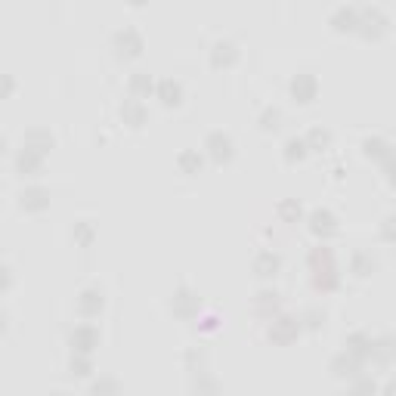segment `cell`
Here are the masks:
<instances>
[{
	"label": "cell",
	"instance_id": "obj_43",
	"mask_svg": "<svg viewBox=\"0 0 396 396\" xmlns=\"http://www.w3.org/2000/svg\"><path fill=\"white\" fill-rule=\"evenodd\" d=\"M4 149H6V139H4V136H0V155H4Z\"/></svg>",
	"mask_w": 396,
	"mask_h": 396
},
{
	"label": "cell",
	"instance_id": "obj_21",
	"mask_svg": "<svg viewBox=\"0 0 396 396\" xmlns=\"http://www.w3.org/2000/svg\"><path fill=\"white\" fill-rule=\"evenodd\" d=\"M344 350H347V353H353L356 359L366 362V359H369V353H371V335H366V331H356V335H350V338L344 340Z\"/></svg>",
	"mask_w": 396,
	"mask_h": 396
},
{
	"label": "cell",
	"instance_id": "obj_19",
	"mask_svg": "<svg viewBox=\"0 0 396 396\" xmlns=\"http://www.w3.org/2000/svg\"><path fill=\"white\" fill-rule=\"evenodd\" d=\"M254 309H257V316H263V319H273L279 313V291H273V288L257 291L254 294Z\"/></svg>",
	"mask_w": 396,
	"mask_h": 396
},
{
	"label": "cell",
	"instance_id": "obj_12",
	"mask_svg": "<svg viewBox=\"0 0 396 396\" xmlns=\"http://www.w3.org/2000/svg\"><path fill=\"white\" fill-rule=\"evenodd\" d=\"M331 375L335 378H359L362 375V359H356L353 353L340 350L335 359H331Z\"/></svg>",
	"mask_w": 396,
	"mask_h": 396
},
{
	"label": "cell",
	"instance_id": "obj_36",
	"mask_svg": "<svg viewBox=\"0 0 396 396\" xmlns=\"http://www.w3.org/2000/svg\"><path fill=\"white\" fill-rule=\"evenodd\" d=\"M90 390H93V393H118V390H121V384H118V381H112V378H103V381H96V384L90 387Z\"/></svg>",
	"mask_w": 396,
	"mask_h": 396
},
{
	"label": "cell",
	"instance_id": "obj_14",
	"mask_svg": "<svg viewBox=\"0 0 396 396\" xmlns=\"http://www.w3.org/2000/svg\"><path fill=\"white\" fill-rule=\"evenodd\" d=\"M121 118L127 127H143V124L149 121V108L143 106V99L130 96V99H124V106H121Z\"/></svg>",
	"mask_w": 396,
	"mask_h": 396
},
{
	"label": "cell",
	"instance_id": "obj_18",
	"mask_svg": "<svg viewBox=\"0 0 396 396\" xmlns=\"http://www.w3.org/2000/svg\"><path fill=\"white\" fill-rule=\"evenodd\" d=\"M15 170H19L22 177H37L44 170V155L31 152V149H22L15 155Z\"/></svg>",
	"mask_w": 396,
	"mask_h": 396
},
{
	"label": "cell",
	"instance_id": "obj_3",
	"mask_svg": "<svg viewBox=\"0 0 396 396\" xmlns=\"http://www.w3.org/2000/svg\"><path fill=\"white\" fill-rule=\"evenodd\" d=\"M356 31H359L366 41H378V37H384L387 31H390V19H387V13H381L378 6H369V10L359 13Z\"/></svg>",
	"mask_w": 396,
	"mask_h": 396
},
{
	"label": "cell",
	"instance_id": "obj_8",
	"mask_svg": "<svg viewBox=\"0 0 396 396\" xmlns=\"http://www.w3.org/2000/svg\"><path fill=\"white\" fill-rule=\"evenodd\" d=\"M68 344H72V353H93L99 347V331L93 325H77V328L68 335Z\"/></svg>",
	"mask_w": 396,
	"mask_h": 396
},
{
	"label": "cell",
	"instance_id": "obj_24",
	"mask_svg": "<svg viewBox=\"0 0 396 396\" xmlns=\"http://www.w3.org/2000/svg\"><path fill=\"white\" fill-rule=\"evenodd\" d=\"M127 87H130V96L143 99V96H149V93H155V81H152V75H146V72H134Z\"/></svg>",
	"mask_w": 396,
	"mask_h": 396
},
{
	"label": "cell",
	"instance_id": "obj_28",
	"mask_svg": "<svg viewBox=\"0 0 396 396\" xmlns=\"http://www.w3.org/2000/svg\"><path fill=\"white\" fill-rule=\"evenodd\" d=\"M307 263H309V269H325V267H335V254H331V248L316 245L313 251L307 254Z\"/></svg>",
	"mask_w": 396,
	"mask_h": 396
},
{
	"label": "cell",
	"instance_id": "obj_6",
	"mask_svg": "<svg viewBox=\"0 0 396 396\" xmlns=\"http://www.w3.org/2000/svg\"><path fill=\"white\" fill-rule=\"evenodd\" d=\"M288 90H291V99H294V103L307 106V103H313V99L319 96V81H316V75L300 72V75H294V77H291Z\"/></svg>",
	"mask_w": 396,
	"mask_h": 396
},
{
	"label": "cell",
	"instance_id": "obj_39",
	"mask_svg": "<svg viewBox=\"0 0 396 396\" xmlns=\"http://www.w3.org/2000/svg\"><path fill=\"white\" fill-rule=\"evenodd\" d=\"M10 285H13V273L4 267V263H0V291H6Z\"/></svg>",
	"mask_w": 396,
	"mask_h": 396
},
{
	"label": "cell",
	"instance_id": "obj_31",
	"mask_svg": "<svg viewBox=\"0 0 396 396\" xmlns=\"http://www.w3.org/2000/svg\"><path fill=\"white\" fill-rule=\"evenodd\" d=\"M304 139H307L309 149H328V146H331V134H328L325 127H313Z\"/></svg>",
	"mask_w": 396,
	"mask_h": 396
},
{
	"label": "cell",
	"instance_id": "obj_2",
	"mask_svg": "<svg viewBox=\"0 0 396 396\" xmlns=\"http://www.w3.org/2000/svg\"><path fill=\"white\" fill-rule=\"evenodd\" d=\"M300 331H304V325H300L298 316H288V313H276L273 319H269V340L279 347H288L294 340L300 338Z\"/></svg>",
	"mask_w": 396,
	"mask_h": 396
},
{
	"label": "cell",
	"instance_id": "obj_17",
	"mask_svg": "<svg viewBox=\"0 0 396 396\" xmlns=\"http://www.w3.org/2000/svg\"><path fill=\"white\" fill-rule=\"evenodd\" d=\"M356 22H359V10H356V6H338V10L331 13L328 25L344 34V31H356Z\"/></svg>",
	"mask_w": 396,
	"mask_h": 396
},
{
	"label": "cell",
	"instance_id": "obj_15",
	"mask_svg": "<svg viewBox=\"0 0 396 396\" xmlns=\"http://www.w3.org/2000/svg\"><path fill=\"white\" fill-rule=\"evenodd\" d=\"M155 96L165 106H180L183 103V84L177 81V77H161V81L155 84Z\"/></svg>",
	"mask_w": 396,
	"mask_h": 396
},
{
	"label": "cell",
	"instance_id": "obj_16",
	"mask_svg": "<svg viewBox=\"0 0 396 396\" xmlns=\"http://www.w3.org/2000/svg\"><path fill=\"white\" fill-rule=\"evenodd\" d=\"M279 269H282V257H279L276 251H260L257 257H254V273L260 279H276Z\"/></svg>",
	"mask_w": 396,
	"mask_h": 396
},
{
	"label": "cell",
	"instance_id": "obj_23",
	"mask_svg": "<svg viewBox=\"0 0 396 396\" xmlns=\"http://www.w3.org/2000/svg\"><path fill=\"white\" fill-rule=\"evenodd\" d=\"M313 285L319 291H335L340 285V273L338 267H325V269H313Z\"/></svg>",
	"mask_w": 396,
	"mask_h": 396
},
{
	"label": "cell",
	"instance_id": "obj_25",
	"mask_svg": "<svg viewBox=\"0 0 396 396\" xmlns=\"http://www.w3.org/2000/svg\"><path fill=\"white\" fill-rule=\"evenodd\" d=\"M201 165H205V158H201V152L198 149H183L180 155H177V167L183 170V174H198Z\"/></svg>",
	"mask_w": 396,
	"mask_h": 396
},
{
	"label": "cell",
	"instance_id": "obj_26",
	"mask_svg": "<svg viewBox=\"0 0 396 396\" xmlns=\"http://www.w3.org/2000/svg\"><path fill=\"white\" fill-rule=\"evenodd\" d=\"M393 338H371V353H369V359H375V362H390L393 359Z\"/></svg>",
	"mask_w": 396,
	"mask_h": 396
},
{
	"label": "cell",
	"instance_id": "obj_27",
	"mask_svg": "<svg viewBox=\"0 0 396 396\" xmlns=\"http://www.w3.org/2000/svg\"><path fill=\"white\" fill-rule=\"evenodd\" d=\"M350 273L359 276V279L371 276V273H375V257H371L369 251H356L353 257H350Z\"/></svg>",
	"mask_w": 396,
	"mask_h": 396
},
{
	"label": "cell",
	"instance_id": "obj_7",
	"mask_svg": "<svg viewBox=\"0 0 396 396\" xmlns=\"http://www.w3.org/2000/svg\"><path fill=\"white\" fill-rule=\"evenodd\" d=\"M205 149L207 155L217 161V165H223V161H229L232 155H236V146H232V136L223 134V130H214V134H207L205 139Z\"/></svg>",
	"mask_w": 396,
	"mask_h": 396
},
{
	"label": "cell",
	"instance_id": "obj_20",
	"mask_svg": "<svg viewBox=\"0 0 396 396\" xmlns=\"http://www.w3.org/2000/svg\"><path fill=\"white\" fill-rule=\"evenodd\" d=\"M238 59V46L232 44V41H217L214 46H211V62L217 68H226V65H232V62Z\"/></svg>",
	"mask_w": 396,
	"mask_h": 396
},
{
	"label": "cell",
	"instance_id": "obj_38",
	"mask_svg": "<svg viewBox=\"0 0 396 396\" xmlns=\"http://www.w3.org/2000/svg\"><path fill=\"white\" fill-rule=\"evenodd\" d=\"M393 217H384V223H381V236L387 238V242H393V236H396V232H393Z\"/></svg>",
	"mask_w": 396,
	"mask_h": 396
},
{
	"label": "cell",
	"instance_id": "obj_22",
	"mask_svg": "<svg viewBox=\"0 0 396 396\" xmlns=\"http://www.w3.org/2000/svg\"><path fill=\"white\" fill-rule=\"evenodd\" d=\"M282 155H285V161H288V165H298V161H304L307 155H309L307 139H304V136H288V139H285V146H282Z\"/></svg>",
	"mask_w": 396,
	"mask_h": 396
},
{
	"label": "cell",
	"instance_id": "obj_5",
	"mask_svg": "<svg viewBox=\"0 0 396 396\" xmlns=\"http://www.w3.org/2000/svg\"><path fill=\"white\" fill-rule=\"evenodd\" d=\"M170 309H174L177 319H186V322H189V319H196V316H198L201 298H198V294L192 291V288H186V285H183V288H177L174 298H170Z\"/></svg>",
	"mask_w": 396,
	"mask_h": 396
},
{
	"label": "cell",
	"instance_id": "obj_34",
	"mask_svg": "<svg viewBox=\"0 0 396 396\" xmlns=\"http://www.w3.org/2000/svg\"><path fill=\"white\" fill-rule=\"evenodd\" d=\"M300 325H307V328H322V325H325V313H322V309H307V313L300 316Z\"/></svg>",
	"mask_w": 396,
	"mask_h": 396
},
{
	"label": "cell",
	"instance_id": "obj_33",
	"mask_svg": "<svg viewBox=\"0 0 396 396\" xmlns=\"http://www.w3.org/2000/svg\"><path fill=\"white\" fill-rule=\"evenodd\" d=\"M90 371H93L90 356H87V353H72V375H75V378H87Z\"/></svg>",
	"mask_w": 396,
	"mask_h": 396
},
{
	"label": "cell",
	"instance_id": "obj_40",
	"mask_svg": "<svg viewBox=\"0 0 396 396\" xmlns=\"http://www.w3.org/2000/svg\"><path fill=\"white\" fill-rule=\"evenodd\" d=\"M356 390L359 393H375V381H359L356 384Z\"/></svg>",
	"mask_w": 396,
	"mask_h": 396
},
{
	"label": "cell",
	"instance_id": "obj_30",
	"mask_svg": "<svg viewBox=\"0 0 396 396\" xmlns=\"http://www.w3.org/2000/svg\"><path fill=\"white\" fill-rule=\"evenodd\" d=\"M93 238H96V229H93V223H90V220L75 223V242H77V245H81V248H90V245H93Z\"/></svg>",
	"mask_w": 396,
	"mask_h": 396
},
{
	"label": "cell",
	"instance_id": "obj_37",
	"mask_svg": "<svg viewBox=\"0 0 396 396\" xmlns=\"http://www.w3.org/2000/svg\"><path fill=\"white\" fill-rule=\"evenodd\" d=\"M13 90H15V81H13V75L0 72V99H6V96H10Z\"/></svg>",
	"mask_w": 396,
	"mask_h": 396
},
{
	"label": "cell",
	"instance_id": "obj_35",
	"mask_svg": "<svg viewBox=\"0 0 396 396\" xmlns=\"http://www.w3.org/2000/svg\"><path fill=\"white\" fill-rule=\"evenodd\" d=\"M186 366H189V371H196V375H207L205 371V350H192L189 356H186Z\"/></svg>",
	"mask_w": 396,
	"mask_h": 396
},
{
	"label": "cell",
	"instance_id": "obj_11",
	"mask_svg": "<svg viewBox=\"0 0 396 396\" xmlns=\"http://www.w3.org/2000/svg\"><path fill=\"white\" fill-rule=\"evenodd\" d=\"M19 205L22 211H31V214H41L50 207V192L44 186H28V189L19 192Z\"/></svg>",
	"mask_w": 396,
	"mask_h": 396
},
{
	"label": "cell",
	"instance_id": "obj_10",
	"mask_svg": "<svg viewBox=\"0 0 396 396\" xmlns=\"http://www.w3.org/2000/svg\"><path fill=\"white\" fill-rule=\"evenodd\" d=\"M309 232H313L316 238H331L338 232V217L331 211H325V207H316V211L309 214Z\"/></svg>",
	"mask_w": 396,
	"mask_h": 396
},
{
	"label": "cell",
	"instance_id": "obj_1",
	"mask_svg": "<svg viewBox=\"0 0 396 396\" xmlns=\"http://www.w3.org/2000/svg\"><path fill=\"white\" fill-rule=\"evenodd\" d=\"M362 152H366V158H375L378 165L384 167L387 183H393L396 158H393V143H390V139H384V136H369V139H362Z\"/></svg>",
	"mask_w": 396,
	"mask_h": 396
},
{
	"label": "cell",
	"instance_id": "obj_13",
	"mask_svg": "<svg viewBox=\"0 0 396 396\" xmlns=\"http://www.w3.org/2000/svg\"><path fill=\"white\" fill-rule=\"evenodd\" d=\"M103 307H106V298L99 288H84L81 294H77V313L87 316V319L103 313Z\"/></svg>",
	"mask_w": 396,
	"mask_h": 396
},
{
	"label": "cell",
	"instance_id": "obj_4",
	"mask_svg": "<svg viewBox=\"0 0 396 396\" xmlns=\"http://www.w3.org/2000/svg\"><path fill=\"white\" fill-rule=\"evenodd\" d=\"M112 46L118 50V56H124V59H136V56H143L146 41H143V34H139L136 28H121V31H115Z\"/></svg>",
	"mask_w": 396,
	"mask_h": 396
},
{
	"label": "cell",
	"instance_id": "obj_42",
	"mask_svg": "<svg viewBox=\"0 0 396 396\" xmlns=\"http://www.w3.org/2000/svg\"><path fill=\"white\" fill-rule=\"evenodd\" d=\"M4 331H6V319H4V316H0V335H4Z\"/></svg>",
	"mask_w": 396,
	"mask_h": 396
},
{
	"label": "cell",
	"instance_id": "obj_32",
	"mask_svg": "<svg viewBox=\"0 0 396 396\" xmlns=\"http://www.w3.org/2000/svg\"><path fill=\"white\" fill-rule=\"evenodd\" d=\"M257 124H260L263 130H279V124H282V112H279L276 106L263 108V112H260V118H257Z\"/></svg>",
	"mask_w": 396,
	"mask_h": 396
},
{
	"label": "cell",
	"instance_id": "obj_41",
	"mask_svg": "<svg viewBox=\"0 0 396 396\" xmlns=\"http://www.w3.org/2000/svg\"><path fill=\"white\" fill-rule=\"evenodd\" d=\"M127 4H134V6H143V4H149V0H127Z\"/></svg>",
	"mask_w": 396,
	"mask_h": 396
},
{
	"label": "cell",
	"instance_id": "obj_29",
	"mask_svg": "<svg viewBox=\"0 0 396 396\" xmlns=\"http://www.w3.org/2000/svg\"><path fill=\"white\" fill-rule=\"evenodd\" d=\"M279 217H282L285 223H298L300 217H304V207H300L298 198H282L279 201Z\"/></svg>",
	"mask_w": 396,
	"mask_h": 396
},
{
	"label": "cell",
	"instance_id": "obj_9",
	"mask_svg": "<svg viewBox=\"0 0 396 396\" xmlns=\"http://www.w3.org/2000/svg\"><path fill=\"white\" fill-rule=\"evenodd\" d=\"M53 146H56V136L46 127H31V130H25V136H22V149H31L37 155H46Z\"/></svg>",
	"mask_w": 396,
	"mask_h": 396
}]
</instances>
